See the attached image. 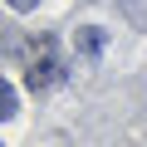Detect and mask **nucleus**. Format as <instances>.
<instances>
[{
  "label": "nucleus",
  "mask_w": 147,
  "mask_h": 147,
  "mask_svg": "<svg viewBox=\"0 0 147 147\" xmlns=\"http://www.w3.org/2000/svg\"><path fill=\"white\" fill-rule=\"evenodd\" d=\"M59 74H64V69H59L54 54L34 59V64H30V88H54V84H59Z\"/></svg>",
  "instance_id": "obj_1"
},
{
  "label": "nucleus",
  "mask_w": 147,
  "mask_h": 147,
  "mask_svg": "<svg viewBox=\"0 0 147 147\" xmlns=\"http://www.w3.org/2000/svg\"><path fill=\"white\" fill-rule=\"evenodd\" d=\"M5 5H10V10H20V15H25V10H34V5H39V0H5Z\"/></svg>",
  "instance_id": "obj_2"
}]
</instances>
